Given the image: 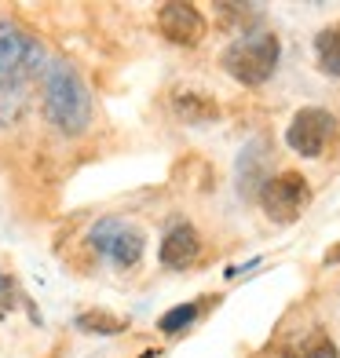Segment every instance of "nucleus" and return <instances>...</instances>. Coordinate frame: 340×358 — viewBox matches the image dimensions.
Returning a JSON list of instances; mask_svg holds the SVG:
<instances>
[{
	"instance_id": "1",
	"label": "nucleus",
	"mask_w": 340,
	"mask_h": 358,
	"mask_svg": "<svg viewBox=\"0 0 340 358\" xmlns=\"http://www.w3.org/2000/svg\"><path fill=\"white\" fill-rule=\"evenodd\" d=\"M44 117L62 136H80L92 124V92L70 62H48L44 66Z\"/></svg>"
},
{
	"instance_id": "2",
	"label": "nucleus",
	"mask_w": 340,
	"mask_h": 358,
	"mask_svg": "<svg viewBox=\"0 0 340 358\" xmlns=\"http://www.w3.org/2000/svg\"><path fill=\"white\" fill-rule=\"evenodd\" d=\"M278 59H282V44L274 34H267V29H249V34H241L238 41L227 44V52L220 55L223 70L231 73L238 85H249V88L271 80Z\"/></svg>"
},
{
	"instance_id": "3",
	"label": "nucleus",
	"mask_w": 340,
	"mask_h": 358,
	"mask_svg": "<svg viewBox=\"0 0 340 358\" xmlns=\"http://www.w3.org/2000/svg\"><path fill=\"white\" fill-rule=\"evenodd\" d=\"M88 245L99 252L106 264H113V267H136L143 249H147V234H143L132 220L106 216V220H95L92 223Z\"/></svg>"
},
{
	"instance_id": "4",
	"label": "nucleus",
	"mask_w": 340,
	"mask_h": 358,
	"mask_svg": "<svg viewBox=\"0 0 340 358\" xmlns=\"http://www.w3.org/2000/svg\"><path fill=\"white\" fill-rule=\"evenodd\" d=\"M48 59L37 37H29L22 26L0 19V80H15L26 85L34 73H44Z\"/></svg>"
},
{
	"instance_id": "5",
	"label": "nucleus",
	"mask_w": 340,
	"mask_h": 358,
	"mask_svg": "<svg viewBox=\"0 0 340 358\" xmlns=\"http://www.w3.org/2000/svg\"><path fill=\"white\" fill-rule=\"evenodd\" d=\"M307 198H311V190H307V179L300 172H278L260 187V205L274 223H293Z\"/></svg>"
},
{
	"instance_id": "6",
	"label": "nucleus",
	"mask_w": 340,
	"mask_h": 358,
	"mask_svg": "<svg viewBox=\"0 0 340 358\" xmlns=\"http://www.w3.org/2000/svg\"><path fill=\"white\" fill-rule=\"evenodd\" d=\"M333 128H337V121H333L330 110H322V106H304V110L293 113V121H289L285 143L293 146L300 157H318V154L330 146Z\"/></svg>"
},
{
	"instance_id": "7",
	"label": "nucleus",
	"mask_w": 340,
	"mask_h": 358,
	"mask_svg": "<svg viewBox=\"0 0 340 358\" xmlns=\"http://www.w3.org/2000/svg\"><path fill=\"white\" fill-rule=\"evenodd\" d=\"M157 29H161V37H165V41L183 44V48H194V44L205 37V15L194 8V4L172 0V4H161V11H157Z\"/></svg>"
},
{
	"instance_id": "8",
	"label": "nucleus",
	"mask_w": 340,
	"mask_h": 358,
	"mask_svg": "<svg viewBox=\"0 0 340 358\" xmlns=\"http://www.w3.org/2000/svg\"><path fill=\"white\" fill-rule=\"evenodd\" d=\"M198 252H201V238H198V231H194L187 220L172 223V227H169V234H165V241H161V264L180 271V267H190L194 259H198Z\"/></svg>"
},
{
	"instance_id": "9",
	"label": "nucleus",
	"mask_w": 340,
	"mask_h": 358,
	"mask_svg": "<svg viewBox=\"0 0 340 358\" xmlns=\"http://www.w3.org/2000/svg\"><path fill=\"white\" fill-rule=\"evenodd\" d=\"M267 161H271V154H267V143H249L246 150H241V157H238V190L246 194H256L267 179H264V172H267Z\"/></svg>"
},
{
	"instance_id": "10",
	"label": "nucleus",
	"mask_w": 340,
	"mask_h": 358,
	"mask_svg": "<svg viewBox=\"0 0 340 358\" xmlns=\"http://www.w3.org/2000/svg\"><path fill=\"white\" fill-rule=\"evenodd\" d=\"M315 59H318V70L326 77H340V22L326 26L315 37Z\"/></svg>"
},
{
	"instance_id": "11",
	"label": "nucleus",
	"mask_w": 340,
	"mask_h": 358,
	"mask_svg": "<svg viewBox=\"0 0 340 358\" xmlns=\"http://www.w3.org/2000/svg\"><path fill=\"white\" fill-rule=\"evenodd\" d=\"M26 117V85L0 80V128H11Z\"/></svg>"
},
{
	"instance_id": "12",
	"label": "nucleus",
	"mask_w": 340,
	"mask_h": 358,
	"mask_svg": "<svg viewBox=\"0 0 340 358\" xmlns=\"http://www.w3.org/2000/svg\"><path fill=\"white\" fill-rule=\"evenodd\" d=\"M77 329H85L92 336H113V333L128 329V318L110 315V311H85V315H77Z\"/></svg>"
},
{
	"instance_id": "13",
	"label": "nucleus",
	"mask_w": 340,
	"mask_h": 358,
	"mask_svg": "<svg viewBox=\"0 0 340 358\" xmlns=\"http://www.w3.org/2000/svg\"><path fill=\"white\" fill-rule=\"evenodd\" d=\"M176 113L187 121H216L220 106L213 99H205V95H180V99H176Z\"/></svg>"
},
{
	"instance_id": "14",
	"label": "nucleus",
	"mask_w": 340,
	"mask_h": 358,
	"mask_svg": "<svg viewBox=\"0 0 340 358\" xmlns=\"http://www.w3.org/2000/svg\"><path fill=\"white\" fill-rule=\"evenodd\" d=\"M198 307H201V303H180V307H172L169 315L157 318V329H161V333H180V329H187V325L198 318Z\"/></svg>"
},
{
	"instance_id": "15",
	"label": "nucleus",
	"mask_w": 340,
	"mask_h": 358,
	"mask_svg": "<svg viewBox=\"0 0 340 358\" xmlns=\"http://www.w3.org/2000/svg\"><path fill=\"white\" fill-rule=\"evenodd\" d=\"M285 358H340V355H337V344H333L330 336L315 333L311 340H304V344L297 351H289Z\"/></svg>"
}]
</instances>
